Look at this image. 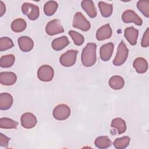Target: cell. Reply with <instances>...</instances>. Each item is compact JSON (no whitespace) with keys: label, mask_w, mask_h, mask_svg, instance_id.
<instances>
[{"label":"cell","mask_w":149,"mask_h":149,"mask_svg":"<svg viewBox=\"0 0 149 149\" xmlns=\"http://www.w3.org/2000/svg\"><path fill=\"white\" fill-rule=\"evenodd\" d=\"M69 34L72 38L74 44L76 45H81L84 41V38L83 35L79 33L77 31L73 30H70L69 31Z\"/></svg>","instance_id":"4dcf8cb0"},{"label":"cell","mask_w":149,"mask_h":149,"mask_svg":"<svg viewBox=\"0 0 149 149\" xmlns=\"http://www.w3.org/2000/svg\"><path fill=\"white\" fill-rule=\"evenodd\" d=\"M15 57L12 54L3 55L0 59V66L2 68L11 67L15 63Z\"/></svg>","instance_id":"4316f807"},{"label":"cell","mask_w":149,"mask_h":149,"mask_svg":"<svg viewBox=\"0 0 149 149\" xmlns=\"http://www.w3.org/2000/svg\"><path fill=\"white\" fill-rule=\"evenodd\" d=\"M73 26L83 31H87L91 27L90 23L81 12H76L73 20Z\"/></svg>","instance_id":"277c9868"},{"label":"cell","mask_w":149,"mask_h":149,"mask_svg":"<svg viewBox=\"0 0 149 149\" xmlns=\"http://www.w3.org/2000/svg\"><path fill=\"white\" fill-rule=\"evenodd\" d=\"M17 80L15 73L12 72H3L0 73V83L2 85L11 86Z\"/></svg>","instance_id":"5bb4252c"},{"label":"cell","mask_w":149,"mask_h":149,"mask_svg":"<svg viewBox=\"0 0 149 149\" xmlns=\"http://www.w3.org/2000/svg\"><path fill=\"white\" fill-rule=\"evenodd\" d=\"M141 45L143 47H147L149 45V29L147 28L144 32L141 41Z\"/></svg>","instance_id":"1f68e13d"},{"label":"cell","mask_w":149,"mask_h":149,"mask_svg":"<svg viewBox=\"0 0 149 149\" xmlns=\"http://www.w3.org/2000/svg\"><path fill=\"white\" fill-rule=\"evenodd\" d=\"M10 140V138L0 133V146L5 148H7L8 146V143Z\"/></svg>","instance_id":"d6a6232c"},{"label":"cell","mask_w":149,"mask_h":149,"mask_svg":"<svg viewBox=\"0 0 149 149\" xmlns=\"http://www.w3.org/2000/svg\"><path fill=\"white\" fill-rule=\"evenodd\" d=\"M45 31L49 36H55L64 32V29L59 19L49 22L45 27Z\"/></svg>","instance_id":"ba28073f"},{"label":"cell","mask_w":149,"mask_h":149,"mask_svg":"<svg viewBox=\"0 0 149 149\" xmlns=\"http://www.w3.org/2000/svg\"><path fill=\"white\" fill-rule=\"evenodd\" d=\"M22 126L26 129H31L37 124V120L36 116L30 112L23 113L20 118Z\"/></svg>","instance_id":"30bf717a"},{"label":"cell","mask_w":149,"mask_h":149,"mask_svg":"<svg viewBox=\"0 0 149 149\" xmlns=\"http://www.w3.org/2000/svg\"><path fill=\"white\" fill-rule=\"evenodd\" d=\"M94 144L97 148L104 149L109 147L112 145V141L108 136H102L96 138Z\"/></svg>","instance_id":"7402d4cb"},{"label":"cell","mask_w":149,"mask_h":149,"mask_svg":"<svg viewBox=\"0 0 149 149\" xmlns=\"http://www.w3.org/2000/svg\"><path fill=\"white\" fill-rule=\"evenodd\" d=\"M96 49L97 45L93 42L87 44L86 46L83 48L81 56V61L84 66L91 67L95 64L97 61Z\"/></svg>","instance_id":"6da1fadb"},{"label":"cell","mask_w":149,"mask_h":149,"mask_svg":"<svg viewBox=\"0 0 149 149\" xmlns=\"http://www.w3.org/2000/svg\"><path fill=\"white\" fill-rule=\"evenodd\" d=\"M10 26L12 31L15 33H20L26 29L27 24L24 19L18 18L12 22Z\"/></svg>","instance_id":"603a6c76"},{"label":"cell","mask_w":149,"mask_h":149,"mask_svg":"<svg viewBox=\"0 0 149 149\" xmlns=\"http://www.w3.org/2000/svg\"><path fill=\"white\" fill-rule=\"evenodd\" d=\"M14 46L12 40L8 37H2L0 38V51L8 50Z\"/></svg>","instance_id":"f546056e"},{"label":"cell","mask_w":149,"mask_h":149,"mask_svg":"<svg viewBox=\"0 0 149 149\" xmlns=\"http://www.w3.org/2000/svg\"><path fill=\"white\" fill-rule=\"evenodd\" d=\"M138 9L146 17H149V2L148 1H139L137 3Z\"/></svg>","instance_id":"f1b7e54d"},{"label":"cell","mask_w":149,"mask_h":149,"mask_svg":"<svg viewBox=\"0 0 149 149\" xmlns=\"http://www.w3.org/2000/svg\"><path fill=\"white\" fill-rule=\"evenodd\" d=\"M125 37L132 45H135L137 44V40L139 36L138 30L133 26L126 28L125 30Z\"/></svg>","instance_id":"9a60e30c"},{"label":"cell","mask_w":149,"mask_h":149,"mask_svg":"<svg viewBox=\"0 0 149 149\" xmlns=\"http://www.w3.org/2000/svg\"><path fill=\"white\" fill-rule=\"evenodd\" d=\"M58 7V4L56 1H49L46 2L44 6V12L45 15L50 16L53 15Z\"/></svg>","instance_id":"d4e9b609"},{"label":"cell","mask_w":149,"mask_h":149,"mask_svg":"<svg viewBox=\"0 0 149 149\" xmlns=\"http://www.w3.org/2000/svg\"><path fill=\"white\" fill-rule=\"evenodd\" d=\"M129 50L124 42L122 41L118 47L117 52L113 61V64L115 66H120L123 64L127 58Z\"/></svg>","instance_id":"7a4b0ae2"},{"label":"cell","mask_w":149,"mask_h":149,"mask_svg":"<svg viewBox=\"0 0 149 149\" xmlns=\"http://www.w3.org/2000/svg\"><path fill=\"white\" fill-rule=\"evenodd\" d=\"M112 34V30L109 24H105L98 29L96 33V38L98 41H102L109 38Z\"/></svg>","instance_id":"7c38bea8"},{"label":"cell","mask_w":149,"mask_h":149,"mask_svg":"<svg viewBox=\"0 0 149 149\" xmlns=\"http://www.w3.org/2000/svg\"><path fill=\"white\" fill-rule=\"evenodd\" d=\"M54 118L58 120H63L69 118L70 115V108L65 104H59L53 110Z\"/></svg>","instance_id":"52a82bcc"},{"label":"cell","mask_w":149,"mask_h":149,"mask_svg":"<svg viewBox=\"0 0 149 149\" xmlns=\"http://www.w3.org/2000/svg\"><path fill=\"white\" fill-rule=\"evenodd\" d=\"M18 123L8 118H1L0 119V127L1 129H16Z\"/></svg>","instance_id":"484cf974"},{"label":"cell","mask_w":149,"mask_h":149,"mask_svg":"<svg viewBox=\"0 0 149 149\" xmlns=\"http://www.w3.org/2000/svg\"><path fill=\"white\" fill-rule=\"evenodd\" d=\"M78 51L70 49L63 53L59 58V62L63 66L70 67L74 65L76 61V57Z\"/></svg>","instance_id":"5b68a950"},{"label":"cell","mask_w":149,"mask_h":149,"mask_svg":"<svg viewBox=\"0 0 149 149\" xmlns=\"http://www.w3.org/2000/svg\"><path fill=\"white\" fill-rule=\"evenodd\" d=\"M54 75L53 68L48 65L40 66L37 71V77L42 81H50L52 80Z\"/></svg>","instance_id":"8992f818"},{"label":"cell","mask_w":149,"mask_h":149,"mask_svg":"<svg viewBox=\"0 0 149 149\" xmlns=\"http://www.w3.org/2000/svg\"><path fill=\"white\" fill-rule=\"evenodd\" d=\"M13 97L8 93H2L0 94V109L1 110H7L9 109L13 104Z\"/></svg>","instance_id":"2e32d148"},{"label":"cell","mask_w":149,"mask_h":149,"mask_svg":"<svg viewBox=\"0 0 149 149\" xmlns=\"http://www.w3.org/2000/svg\"><path fill=\"white\" fill-rule=\"evenodd\" d=\"M22 12L31 20H36L40 15L39 7L34 4L28 2L23 3Z\"/></svg>","instance_id":"3957f363"},{"label":"cell","mask_w":149,"mask_h":149,"mask_svg":"<svg viewBox=\"0 0 149 149\" xmlns=\"http://www.w3.org/2000/svg\"><path fill=\"white\" fill-rule=\"evenodd\" d=\"M111 88L113 90H120L125 85V80L123 78L120 76H112L108 81Z\"/></svg>","instance_id":"ffe728a7"},{"label":"cell","mask_w":149,"mask_h":149,"mask_svg":"<svg viewBox=\"0 0 149 149\" xmlns=\"http://www.w3.org/2000/svg\"><path fill=\"white\" fill-rule=\"evenodd\" d=\"M122 19L126 23H134L137 26H141L143 23L142 19L133 10H127L125 11L122 16Z\"/></svg>","instance_id":"9c48e42d"},{"label":"cell","mask_w":149,"mask_h":149,"mask_svg":"<svg viewBox=\"0 0 149 149\" xmlns=\"http://www.w3.org/2000/svg\"><path fill=\"white\" fill-rule=\"evenodd\" d=\"M111 126L116 129L119 134L125 133L126 130V124L125 121L120 118L113 119L111 122Z\"/></svg>","instance_id":"44dd1931"},{"label":"cell","mask_w":149,"mask_h":149,"mask_svg":"<svg viewBox=\"0 0 149 149\" xmlns=\"http://www.w3.org/2000/svg\"><path fill=\"white\" fill-rule=\"evenodd\" d=\"M81 8L86 11L88 16L91 18H94L97 16V13L94 4L92 1L84 0L81 2Z\"/></svg>","instance_id":"e0dca14e"},{"label":"cell","mask_w":149,"mask_h":149,"mask_svg":"<svg viewBox=\"0 0 149 149\" xmlns=\"http://www.w3.org/2000/svg\"><path fill=\"white\" fill-rule=\"evenodd\" d=\"M19 47L21 51L24 52H29L34 47L33 40L27 36H22L17 40Z\"/></svg>","instance_id":"4fadbf2b"},{"label":"cell","mask_w":149,"mask_h":149,"mask_svg":"<svg viewBox=\"0 0 149 149\" xmlns=\"http://www.w3.org/2000/svg\"><path fill=\"white\" fill-rule=\"evenodd\" d=\"M130 141V138L129 136H123L120 138H117L113 141V146L116 148L123 149L126 148Z\"/></svg>","instance_id":"83f0119b"},{"label":"cell","mask_w":149,"mask_h":149,"mask_svg":"<svg viewBox=\"0 0 149 149\" xmlns=\"http://www.w3.org/2000/svg\"><path fill=\"white\" fill-rule=\"evenodd\" d=\"M6 11V7L4 3L1 1H0V16L2 17L3 14L5 13Z\"/></svg>","instance_id":"836d02e7"},{"label":"cell","mask_w":149,"mask_h":149,"mask_svg":"<svg viewBox=\"0 0 149 149\" xmlns=\"http://www.w3.org/2000/svg\"><path fill=\"white\" fill-rule=\"evenodd\" d=\"M114 45L112 42H109L102 45L100 49V58L103 61H109L112 55Z\"/></svg>","instance_id":"8fae6325"},{"label":"cell","mask_w":149,"mask_h":149,"mask_svg":"<svg viewBox=\"0 0 149 149\" xmlns=\"http://www.w3.org/2000/svg\"><path fill=\"white\" fill-rule=\"evenodd\" d=\"M98 8L101 15L104 17H108L112 13L113 6L112 4L100 1L98 2Z\"/></svg>","instance_id":"cb8c5ba5"},{"label":"cell","mask_w":149,"mask_h":149,"mask_svg":"<svg viewBox=\"0 0 149 149\" xmlns=\"http://www.w3.org/2000/svg\"><path fill=\"white\" fill-rule=\"evenodd\" d=\"M69 41L66 36H62L61 37L54 39L51 44L52 48L55 51H61L69 44Z\"/></svg>","instance_id":"d6986e66"},{"label":"cell","mask_w":149,"mask_h":149,"mask_svg":"<svg viewBox=\"0 0 149 149\" xmlns=\"http://www.w3.org/2000/svg\"><path fill=\"white\" fill-rule=\"evenodd\" d=\"M133 66L138 73H144L148 70L147 61L143 58H137L133 63Z\"/></svg>","instance_id":"ac0fdd59"}]
</instances>
